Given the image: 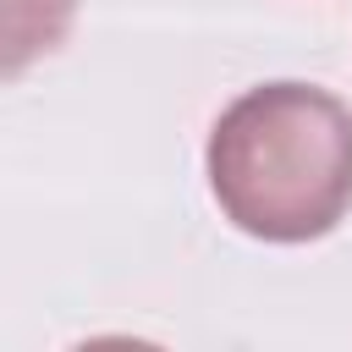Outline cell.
Segmentation results:
<instances>
[{"label":"cell","mask_w":352,"mask_h":352,"mask_svg":"<svg viewBox=\"0 0 352 352\" xmlns=\"http://www.w3.org/2000/svg\"><path fill=\"white\" fill-rule=\"evenodd\" d=\"M204 165L236 231L314 242L352 209V110L314 82H258L220 110Z\"/></svg>","instance_id":"6da1fadb"}]
</instances>
